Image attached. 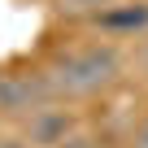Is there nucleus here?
Listing matches in <instances>:
<instances>
[{
    "label": "nucleus",
    "mask_w": 148,
    "mask_h": 148,
    "mask_svg": "<svg viewBox=\"0 0 148 148\" xmlns=\"http://www.w3.org/2000/svg\"><path fill=\"white\" fill-rule=\"evenodd\" d=\"M100 35H144L148 31V0H118L113 9L92 18Z\"/></svg>",
    "instance_id": "20e7f679"
},
{
    "label": "nucleus",
    "mask_w": 148,
    "mask_h": 148,
    "mask_svg": "<svg viewBox=\"0 0 148 148\" xmlns=\"http://www.w3.org/2000/svg\"><path fill=\"white\" fill-rule=\"evenodd\" d=\"M118 5V0H57V13L61 18H100L105 9H113Z\"/></svg>",
    "instance_id": "39448f33"
},
{
    "label": "nucleus",
    "mask_w": 148,
    "mask_h": 148,
    "mask_svg": "<svg viewBox=\"0 0 148 148\" xmlns=\"http://www.w3.org/2000/svg\"><path fill=\"white\" fill-rule=\"evenodd\" d=\"M131 148H148V118L135 126V135H131Z\"/></svg>",
    "instance_id": "423d86ee"
},
{
    "label": "nucleus",
    "mask_w": 148,
    "mask_h": 148,
    "mask_svg": "<svg viewBox=\"0 0 148 148\" xmlns=\"http://www.w3.org/2000/svg\"><path fill=\"white\" fill-rule=\"evenodd\" d=\"M48 79L57 87V100H92L105 96L109 87L122 83L126 74V52L113 39H92V44H70L61 52H52V61L44 65Z\"/></svg>",
    "instance_id": "f257e3e1"
},
{
    "label": "nucleus",
    "mask_w": 148,
    "mask_h": 148,
    "mask_svg": "<svg viewBox=\"0 0 148 148\" xmlns=\"http://www.w3.org/2000/svg\"><path fill=\"white\" fill-rule=\"evenodd\" d=\"M70 131H74V113H70L61 100L35 109V113L22 122V139H26V148H61V144L70 139Z\"/></svg>",
    "instance_id": "7ed1b4c3"
},
{
    "label": "nucleus",
    "mask_w": 148,
    "mask_h": 148,
    "mask_svg": "<svg viewBox=\"0 0 148 148\" xmlns=\"http://www.w3.org/2000/svg\"><path fill=\"white\" fill-rule=\"evenodd\" d=\"M0 148H26V139H0Z\"/></svg>",
    "instance_id": "0eeeda50"
},
{
    "label": "nucleus",
    "mask_w": 148,
    "mask_h": 148,
    "mask_svg": "<svg viewBox=\"0 0 148 148\" xmlns=\"http://www.w3.org/2000/svg\"><path fill=\"white\" fill-rule=\"evenodd\" d=\"M52 100H57V87L48 70H0V118L5 122H26L35 109Z\"/></svg>",
    "instance_id": "f03ea898"
}]
</instances>
